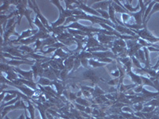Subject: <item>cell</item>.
<instances>
[{"label":"cell","instance_id":"obj_1","mask_svg":"<svg viewBox=\"0 0 159 119\" xmlns=\"http://www.w3.org/2000/svg\"><path fill=\"white\" fill-rule=\"evenodd\" d=\"M28 7L32 10L33 11H34L35 14H36V16L39 18V20L42 22V23L43 24L44 26H45L49 32H52V28L51 25H49V22L46 18H45V17L42 15V13L40 11L39 7H38V5L37 4L36 1H28Z\"/></svg>","mask_w":159,"mask_h":119},{"label":"cell","instance_id":"obj_2","mask_svg":"<svg viewBox=\"0 0 159 119\" xmlns=\"http://www.w3.org/2000/svg\"><path fill=\"white\" fill-rule=\"evenodd\" d=\"M16 109H24V110H26L27 107H25V104H24V102L22 100H19V101L17 102L15 104L11 105V106H8V107H6L4 108L1 109V114H2V119H3L6 117V115L9 113L10 111H12L14 110H16Z\"/></svg>","mask_w":159,"mask_h":119},{"label":"cell","instance_id":"obj_3","mask_svg":"<svg viewBox=\"0 0 159 119\" xmlns=\"http://www.w3.org/2000/svg\"><path fill=\"white\" fill-rule=\"evenodd\" d=\"M112 3V1H98L96 3L91 7L93 10H102V11H107L109 8V6Z\"/></svg>","mask_w":159,"mask_h":119},{"label":"cell","instance_id":"obj_4","mask_svg":"<svg viewBox=\"0 0 159 119\" xmlns=\"http://www.w3.org/2000/svg\"><path fill=\"white\" fill-rule=\"evenodd\" d=\"M1 60H2V63H3V62L5 61V63L7 64L16 65V66L20 64H24L29 65H34V64L36 62L35 60L31 61V60H7H7H5V59H4V56H1Z\"/></svg>","mask_w":159,"mask_h":119},{"label":"cell","instance_id":"obj_5","mask_svg":"<svg viewBox=\"0 0 159 119\" xmlns=\"http://www.w3.org/2000/svg\"><path fill=\"white\" fill-rule=\"evenodd\" d=\"M15 71L18 73H19V75L22 76L26 80H29V81H34L33 80V75H34V72L32 70L29 71V72H25V71L21 70L18 68H15Z\"/></svg>","mask_w":159,"mask_h":119},{"label":"cell","instance_id":"obj_6","mask_svg":"<svg viewBox=\"0 0 159 119\" xmlns=\"http://www.w3.org/2000/svg\"><path fill=\"white\" fill-rule=\"evenodd\" d=\"M98 36V40L99 42H100V44H108L111 43V41L116 39L114 36H106L105 34H103V33H96Z\"/></svg>","mask_w":159,"mask_h":119},{"label":"cell","instance_id":"obj_7","mask_svg":"<svg viewBox=\"0 0 159 119\" xmlns=\"http://www.w3.org/2000/svg\"><path fill=\"white\" fill-rule=\"evenodd\" d=\"M92 54V56H98V57H100V58H105V57H111V58H115L116 59L117 56H116L115 54H113L112 52H108V51H106L104 52H91Z\"/></svg>","mask_w":159,"mask_h":119},{"label":"cell","instance_id":"obj_8","mask_svg":"<svg viewBox=\"0 0 159 119\" xmlns=\"http://www.w3.org/2000/svg\"><path fill=\"white\" fill-rule=\"evenodd\" d=\"M56 56H59V57L61 58V60H65L66 58L69 57V54L64 52V51L62 50V49L61 48V49H57L56 51H55L54 55L52 56V57L51 58V60H53L55 57H56Z\"/></svg>","mask_w":159,"mask_h":119},{"label":"cell","instance_id":"obj_9","mask_svg":"<svg viewBox=\"0 0 159 119\" xmlns=\"http://www.w3.org/2000/svg\"><path fill=\"white\" fill-rule=\"evenodd\" d=\"M108 14H109V19L111 20L112 23H114L115 25H119V23H118L117 21H116V15H115V9L114 7H112L111 4L109 6Z\"/></svg>","mask_w":159,"mask_h":119},{"label":"cell","instance_id":"obj_10","mask_svg":"<svg viewBox=\"0 0 159 119\" xmlns=\"http://www.w3.org/2000/svg\"><path fill=\"white\" fill-rule=\"evenodd\" d=\"M34 23L35 25H36L37 26H38V29H39V30L43 31V32L46 33H50L49 30H48L47 29H46V28L45 27V26H44L43 24L42 23V22L40 21L39 18H38L37 16L35 17V19H34Z\"/></svg>","mask_w":159,"mask_h":119},{"label":"cell","instance_id":"obj_11","mask_svg":"<svg viewBox=\"0 0 159 119\" xmlns=\"http://www.w3.org/2000/svg\"><path fill=\"white\" fill-rule=\"evenodd\" d=\"M19 80L22 82L23 84L27 85V86H29L30 87H31V88L34 89V90H36L37 89H38L37 88V84H38V83H34V81H29V80H26V79H19Z\"/></svg>","mask_w":159,"mask_h":119},{"label":"cell","instance_id":"obj_12","mask_svg":"<svg viewBox=\"0 0 159 119\" xmlns=\"http://www.w3.org/2000/svg\"><path fill=\"white\" fill-rule=\"evenodd\" d=\"M28 106L29 107H27V110H29V113L30 114V117L31 119H35V115H34V106L33 103H31L30 102V100L28 101Z\"/></svg>","mask_w":159,"mask_h":119},{"label":"cell","instance_id":"obj_13","mask_svg":"<svg viewBox=\"0 0 159 119\" xmlns=\"http://www.w3.org/2000/svg\"><path fill=\"white\" fill-rule=\"evenodd\" d=\"M157 11H159V2H157V1H156V3L154 5V7L152 8L151 12L150 13V15H149L148 18H147V21H146V22H148V21H149V20H150V17H151V15H154V13H156V12H157Z\"/></svg>","mask_w":159,"mask_h":119},{"label":"cell","instance_id":"obj_14","mask_svg":"<svg viewBox=\"0 0 159 119\" xmlns=\"http://www.w3.org/2000/svg\"><path fill=\"white\" fill-rule=\"evenodd\" d=\"M89 64H91L92 66V67L94 68H98V67H103V66H104L105 64L104 63H100V62L99 61H95V60H93L92 59L89 60Z\"/></svg>","mask_w":159,"mask_h":119},{"label":"cell","instance_id":"obj_15","mask_svg":"<svg viewBox=\"0 0 159 119\" xmlns=\"http://www.w3.org/2000/svg\"><path fill=\"white\" fill-rule=\"evenodd\" d=\"M17 96L18 95H17L16 94H11V95L7 94V95L5 96V98H4L3 100L2 101V103H1V104H3L4 103H7V102L11 101V100H12V99H15Z\"/></svg>","mask_w":159,"mask_h":119},{"label":"cell","instance_id":"obj_16","mask_svg":"<svg viewBox=\"0 0 159 119\" xmlns=\"http://www.w3.org/2000/svg\"><path fill=\"white\" fill-rule=\"evenodd\" d=\"M37 83H38V84L39 83V84H42L44 86V85H51L52 84V82H51L49 79H45V78L43 77H41L39 79V81H38Z\"/></svg>","mask_w":159,"mask_h":119},{"label":"cell","instance_id":"obj_17","mask_svg":"<svg viewBox=\"0 0 159 119\" xmlns=\"http://www.w3.org/2000/svg\"><path fill=\"white\" fill-rule=\"evenodd\" d=\"M16 18H17V17H14V18H10V19L8 20L7 24V26H6V30H7V29H9L10 28L12 27L13 25H14V24L15 23V20H16Z\"/></svg>","mask_w":159,"mask_h":119},{"label":"cell","instance_id":"obj_18","mask_svg":"<svg viewBox=\"0 0 159 119\" xmlns=\"http://www.w3.org/2000/svg\"><path fill=\"white\" fill-rule=\"evenodd\" d=\"M52 84H54L55 86H56L57 90L58 93H59V95H61V92L63 91V90H64L63 86H62V85L61 84V83H57V81L56 82H52Z\"/></svg>","mask_w":159,"mask_h":119},{"label":"cell","instance_id":"obj_19","mask_svg":"<svg viewBox=\"0 0 159 119\" xmlns=\"http://www.w3.org/2000/svg\"><path fill=\"white\" fill-rule=\"evenodd\" d=\"M97 12L99 13V15H101L102 18H104V19H109V14L107 11H102V10H97Z\"/></svg>","mask_w":159,"mask_h":119},{"label":"cell","instance_id":"obj_20","mask_svg":"<svg viewBox=\"0 0 159 119\" xmlns=\"http://www.w3.org/2000/svg\"><path fill=\"white\" fill-rule=\"evenodd\" d=\"M130 58H131L132 61H133L132 62V64H134V67L137 68H139V69L143 68L141 67V65H140V62H139V60H138L134 57V56H132V57H130Z\"/></svg>","mask_w":159,"mask_h":119},{"label":"cell","instance_id":"obj_21","mask_svg":"<svg viewBox=\"0 0 159 119\" xmlns=\"http://www.w3.org/2000/svg\"><path fill=\"white\" fill-rule=\"evenodd\" d=\"M155 109V107H144L142 110L143 113H150Z\"/></svg>","mask_w":159,"mask_h":119},{"label":"cell","instance_id":"obj_22","mask_svg":"<svg viewBox=\"0 0 159 119\" xmlns=\"http://www.w3.org/2000/svg\"><path fill=\"white\" fill-rule=\"evenodd\" d=\"M131 18L129 15H127V14H122V18H123V23L126 24L127 22H128L129 18Z\"/></svg>","mask_w":159,"mask_h":119},{"label":"cell","instance_id":"obj_23","mask_svg":"<svg viewBox=\"0 0 159 119\" xmlns=\"http://www.w3.org/2000/svg\"><path fill=\"white\" fill-rule=\"evenodd\" d=\"M76 100L77 103H80V104L83 105V106H89V103H88V102L86 101V100H84V99H80V98H78V99H76Z\"/></svg>","mask_w":159,"mask_h":119},{"label":"cell","instance_id":"obj_24","mask_svg":"<svg viewBox=\"0 0 159 119\" xmlns=\"http://www.w3.org/2000/svg\"><path fill=\"white\" fill-rule=\"evenodd\" d=\"M98 60H99V61H101V62H105V63H112V61H113L111 59H110V58H107V57L99 58V59H98Z\"/></svg>","mask_w":159,"mask_h":119},{"label":"cell","instance_id":"obj_25","mask_svg":"<svg viewBox=\"0 0 159 119\" xmlns=\"http://www.w3.org/2000/svg\"><path fill=\"white\" fill-rule=\"evenodd\" d=\"M143 103H139L137 106H135V107H134V109H135L136 110H138V111H139V110H143Z\"/></svg>","mask_w":159,"mask_h":119},{"label":"cell","instance_id":"obj_26","mask_svg":"<svg viewBox=\"0 0 159 119\" xmlns=\"http://www.w3.org/2000/svg\"><path fill=\"white\" fill-rule=\"evenodd\" d=\"M118 83H119V79H112V80H111L110 82H108V84L114 86L115 84H117Z\"/></svg>","mask_w":159,"mask_h":119},{"label":"cell","instance_id":"obj_27","mask_svg":"<svg viewBox=\"0 0 159 119\" xmlns=\"http://www.w3.org/2000/svg\"><path fill=\"white\" fill-rule=\"evenodd\" d=\"M5 119H10V118H9V117H7V116H6V117H5ZM18 119H22V115L20 116V117H18Z\"/></svg>","mask_w":159,"mask_h":119}]
</instances>
